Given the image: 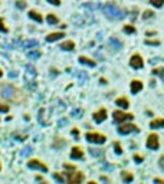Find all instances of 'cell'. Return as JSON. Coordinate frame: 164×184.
Listing matches in <instances>:
<instances>
[{"label":"cell","mask_w":164,"mask_h":184,"mask_svg":"<svg viewBox=\"0 0 164 184\" xmlns=\"http://www.w3.org/2000/svg\"><path fill=\"white\" fill-rule=\"evenodd\" d=\"M104 12H105V15L108 17H111V19H122V17L125 16V13L121 9H118L114 3H109V5L105 6Z\"/></svg>","instance_id":"obj_1"},{"label":"cell","mask_w":164,"mask_h":184,"mask_svg":"<svg viewBox=\"0 0 164 184\" xmlns=\"http://www.w3.org/2000/svg\"><path fill=\"white\" fill-rule=\"evenodd\" d=\"M118 132L122 134V135H127V134H130V132H138V127L131 122H125V124H122L118 127Z\"/></svg>","instance_id":"obj_2"},{"label":"cell","mask_w":164,"mask_h":184,"mask_svg":"<svg viewBox=\"0 0 164 184\" xmlns=\"http://www.w3.org/2000/svg\"><path fill=\"white\" fill-rule=\"evenodd\" d=\"M66 175H68V179H66V181L71 184H79L84 181V179H85V175L82 173H79V171H72V173H66Z\"/></svg>","instance_id":"obj_3"},{"label":"cell","mask_w":164,"mask_h":184,"mask_svg":"<svg viewBox=\"0 0 164 184\" xmlns=\"http://www.w3.org/2000/svg\"><path fill=\"white\" fill-rule=\"evenodd\" d=\"M87 140L89 142H94V144H104L107 137L104 134H99V132H88L87 134Z\"/></svg>","instance_id":"obj_4"},{"label":"cell","mask_w":164,"mask_h":184,"mask_svg":"<svg viewBox=\"0 0 164 184\" xmlns=\"http://www.w3.org/2000/svg\"><path fill=\"white\" fill-rule=\"evenodd\" d=\"M112 115H114V121H115V122L131 121V119L134 118V115H132V114H125V112H122V111H115Z\"/></svg>","instance_id":"obj_5"},{"label":"cell","mask_w":164,"mask_h":184,"mask_svg":"<svg viewBox=\"0 0 164 184\" xmlns=\"http://www.w3.org/2000/svg\"><path fill=\"white\" fill-rule=\"evenodd\" d=\"M159 147H160L159 135L157 134H150L147 138V148H150V150H157Z\"/></svg>","instance_id":"obj_6"},{"label":"cell","mask_w":164,"mask_h":184,"mask_svg":"<svg viewBox=\"0 0 164 184\" xmlns=\"http://www.w3.org/2000/svg\"><path fill=\"white\" fill-rule=\"evenodd\" d=\"M130 65L134 68V69H140V68H142L144 66V60H142V58L140 56L138 53L132 55L131 59H130Z\"/></svg>","instance_id":"obj_7"},{"label":"cell","mask_w":164,"mask_h":184,"mask_svg":"<svg viewBox=\"0 0 164 184\" xmlns=\"http://www.w3.org/2000/svg\"><path fill=\"white\" fill-rule=\"evenodd\" d=\"M27 167L33 168V170H40V171H45V173L48 171V167L42 161H39V160H30V161L27 162Z\"/></svg>","instance_id":"obj_8"},{"label":"cell","mask_w":164,"mask_h":184,"mask_svg":"<svg viewBox=\"0 0 164 184\" xmlns=\"http://www.w3.org/2000/svg\"><path fill=\"white\" fill-rule=\"evenodd\" d=\"M71 158H73V160H82L84 158V151H82L81 147H73L72 148Z\"/></svg>","instance_id":"obj_9"},{"label":"cell","mask_w":164,"mask_h":184,"mask_svg":"<svg viewBox=\"0 0 164 184\" xmlns=\"http://www.w3.org/2000/svg\"><path fill=\"white\" fill-rule=\"evenodd\" d=\"M105 118H107V109H105V108H101L98 112H95V114H94V119H95V122H102V121H105Z\"/></svg>","instance_id":"obj_10"},{"label":"cell","mask_w":164,"mask_h":184,"mask_svg":"<svg viewBox=\"0 0 164 184\" xmlns=\"http://www.w3.org/2000/svg\"><path fill=\"white\" fill-rule=\"evenodd\" d=\"M65 36L63 35V32H53V33H50V35H48L46 36V40L48 42H55V40H59V39H62Z\"/></svg>","instance_id":"obj_11"},{"label":"cell","mask_w":164,"mask_h":184,"mask_svg":"<svg viewBox=\"0 0 164 184\" xmlns=\"http://www.w3.org/2000/svg\"><path fill=\"white\" fill-rule=\"evenodd\" d=\"M141 89H142V82L138 81V79H134L131 82V92L132 94H138Z\"/></svg>","instance_id":"obj_12"},{"label":"cell","mask_w":164,"mask_h":184,"mask_svg":"<svg viewBox=\"0 0 164 184\" xmlns=\"http://www.w3.org/2000/svg\"><path fill=\"white\" fill-rule=\"evenodd\" d=\"M29 17H30V19H33V20H36L38 23L43 22V17H42V15H40V13H38L36 10H30V12H29Z\"/></svg>","instance_id":"obj_13"},{"label":"cell","mask_w":164,"mask_h":184,"mask_svg":"<svg viewBox=\"0 0 164 184\" xmlns=\"http://www.w3.org/2000/svg\"><path fill=\"white\" fill-rule=\"evenodd\" d=\"M115 104H117L118 107H121V108H124V109H127L128 107H130V102H128V99H127L125 97L118 98V99L115 101Z\"/></svg>","instance_id":"obj_14"},{"label":"cell","mask_w":164,"mask_h":184,"mask_svg":"<svg viewBox=\"0 0 164 184\" xmlns=\"http://www.w3.org/2000/svg\"><path fill=\"white\" fill-rule=\"evenodd\" d=\"M151 128H163L164 127V118H155L150 122Z\"/></svg>","instance_id":"obj_15"},{"label":"cell","mask_w":164,"mask_h":184,"mask_svg":"<svg viewBox=\"0 0 164 184\" xmlns=\"http://www.w3.org/2000/svg\"><path fill=\"white\" fill-rule=\"evenodd\" d=\"M62 50H73L75 49V43L72 42V40H66V42H63V43L59 46Z\"/></svg>","instance_id":"obj_16"},{"label":"cell","mask_w":164,"mask_h":184,"mask_svg":"<svg viewBox=\"0 0 164 184\" xmlns=\"http://www.w3.org/2000/svg\"><path fill=\"white\" fill-rule=\"evenodd\" d=\"M79 62L84 63V65H89V66H95V62L91 60L89 58H85V56H79Z\"/></svg>","instance_id":"obj_17"},{"label":"cell","mask_w":164,"mask_h":184,"mask_svg":"<svg viewBox=\"0 0 164 184\" xmlns=\"http://www.w3.org/2000/svg\"><path fill=\"white\" fill-rule=\"evenodd\" d=\"M121 177H122V181H125V183H130V181H132V174L128 173V171H122V174H121Z\"/></svg>","instance_id":"obj_18"},{"label":"cell","mask_w":164,"mask_h":184,"mask_svg":"<svg viewBox=\"0 0 164 184\" xmlns=\"http://www.w3.org/2000/svg\"><path fill=\"white\" fill-rule=\"evenodd\" d=\"M151 72H153V75H159L164 81V68H154Z\"/></svg>","instance_id":"obj_19"},{"label":"cell","mask_w":164,"mask_h":184,"mask_svg":"<svg viewBox=\"0 0 164 184\" xmlns=\"http://www.w3.org/2000/svg\"><path fill=\"white\" fill-rule=\"evenodd\" d=\"M46 20H48V23H49V25H56V23L59 22V20H58V17L55 16V15H52V13H49V15H48Z\"/></svg>","instance_id":"obj_20"},{"label":"cell","mask_w":164,"mask_h":184,"mask_svg":"<svg viewBox=\"0 0 164 184\" xmlns=\"http://www.w3.org/2000/svg\"><path fill=\"white\" fill-rule=\"evenodd\" d=\"M150 3H151L154 7H163L164 0H150Z\"/></svg>","instance_id":"obj_21"},{"label":"cell","mask_w":164,"mask_h":184,"mask_svg":"<svg viewBox=\"0 0 164 184\" xmlns=\"http://www.w3.org/2000/svg\"><path fill=\"white\" fill-rule=\"evenodd\" d=\"M124 33H128V35H131V33H135V27H134V26H130V25H127V26H124Z\"/></svg>","instance_id":"obj_22"},{"label":"cell","mask_w":164,"mask_h":184,"mask_svg":"<svg viewBox=\"0 0 164 184\" xmlns=\"http://www.w3.org/2000/svg\"><path fill=\"white\" fill-rule=\"evenodd\" d=\"M154 16V12L153 10H145L142 13V19H150V17Z\"/></svg>","instance_id":"obj_23"},{"label":"cell","mask_w":164,"mask_h":184,"mask_svg":"<svg viewBox=\"0 0 164 184\" xmlns=\"http://www.w3.org/2000/svg\"><path fill=\"white\" fill-rule=\"evenodd\" d=\"M55 180H58V181H60V183H63V181H66V179L63 177V175H60V173H55L53 174Z\"/></svg>","instance_id":"obj_24"},{"label":"cell","mask_w":164,"mask_h":184,"mask_svg":"<svg viewBox=\"0 0 164 184\" xmlns=\"http://www.w3.org/2000/svg\"><path fill=\"white\" fill-rule=\"evenodd\" d=\"M0 32H5V33L9 32V29L5 26V20H3L2 17H0Z\"/></svg>","instance_id":"obj_25"},{"label":"cell","mask_w":164,"mask_h":184,"mask_svg":"<svg viewBox=\"0 0 164 184\" xmlns=\"http://www.w3.org/2000/svg\"><path fill=\"white\" fill-rule=\"evenodd\" d=\"M114 150L117 154H122V148H121L120 142H114Z\"/></svg>","instance_id":"obj_26"},{"label":"cell","mask_w":164,"mask_h":184,"mask_svg":"<svg viewBox=\"0 0 164 184\" xmlns=\"http://www.w3.org/2000/svg\"><path fill=\"white\" fill-rule=\"evenodd\" d=\"M145 45H151V46H159V45H160V40H150V39H147V40H145Z\"/></svg>","instance_id":"obj_27"},{"label":"cell","mask_w":164,"mask_h":184,"mask_svg":"<svg viewBox=\"0 0 164 184\" xmlns=\"http://www.w3.org/2000/svg\"><path fill=\"white\" fill-rule=\"evenodd\" d=\"M7 111H9V105L0 102V112H7Z\"/></svg>","instance_id":"obj_28"},{"label":"cell","mask_w":164,"mask_h":184,"mask_svg":"<svg viewBox=\"0 0 164 184\" xmlns=\"http://www.w3.org/2000/svg\"><path fill=\"white\" fill-rule=\"evenodd\" d=\"M89 151H91V154L92 155H97V157H99L102 152H101V150H95V148H89Z\"/></svg>","instance_id":"obj_29"},{"label":"cell","mask_w":164,"mask_h":184,"mask_svg":"<svg viewBox=\"0 0 164 184\" xmlns=\"http://www.w3.org/2000/svg\"><path fill=\"white\" fill-rule=\"evenodd\" d=\"M16 6L19 7V9H25V7H26V3H25L23 0H17V2H16Z\"/></svg>","instance_id":"obj_30"},{"label":"cell","mask_w":164,"mask_h":184,"mask_svg":"<svg viewBox=\"0 0 164 184\" xmlns=\"http://www.w3.org/2000/svg\"><path fill=\"white\" fill-rule=\"evenodd\" d=\"M40 52H29V58H39Z\"/></svg>","instance_id":"obj_31"},{"label":"cell","mask_w":164,"mask_h":184,"mask_svg":"<svg viewBox=\"0 0 164 184\" xmlns=\"http://www.w3.org/2000/svg\"><path fill=\"white\" fill-rule=\"evenodd\" d=\"M49 3H52V5H55V6H59L60 5V0H48Z\"/></svg>","instance_id":"obj_32"},{"label":"cell","mask_w":164,"mask_h":184,"mask_svg":"<svg viewBox=\"0 0 164 184\" xmlns=\"http://www.w3.org/2000/svg\"><path fill=\"white\" fill-rule=\"evenodd\" d=\"M159 162H160V167H161V168H164V155H161V157H160Z\"/></svg>","instance_id":"obj_33"},{"label":"cell","mask_w":164,"mask_h":184,"mask_svg":"<svg viewBox=\"0 0 164 184\" xmlns=\"http://www.w3.org/2000/svg\"><path fill=\"white\" fill-rule=\"evenodd\" d=\"M134 160H135L137 162H141L142 161V157H141V155H134Z\"/></svg>","instance_id":"obj_34"},{"label":"cell","mask_w":164,"mask_h":184,"mask_svg":"<svg viewBox=\"0 0 164 184\" xmlns=\"http://www.w3.org/2000/svg\"><path fill=\"white\" fill-rule=\"evenodd\" d=\"M154 181H155V183H164L163 179H154Z\"/></svg>","instance_id":"obj_35"},{"label":"cell","mask_w":164,"mask_h":184,"mask_svg":"<svg viewBox=\"0 0 164 184\" xmlns=\"http://www.w3.org/2000/svg\"><path fill=\"white\" fill-rule=\"evenodd\" d=\"M2 76H3V70L0 69V78H2Z\"/></svg>","instance_id":"obj_36"},{"label":"cell","mask_w":164,"mask_h":184,"mask_svg":"<svg viewBox=\"0 0 164 184\" xmlns=\"http://www.w3.org/2000/svg\"><path fill=\"white\" fill-rule=\"evenodd\" d=\"M0 170H2V164H0Z\"/></svg>","instance_id":"obj_37"}]
</instances>
